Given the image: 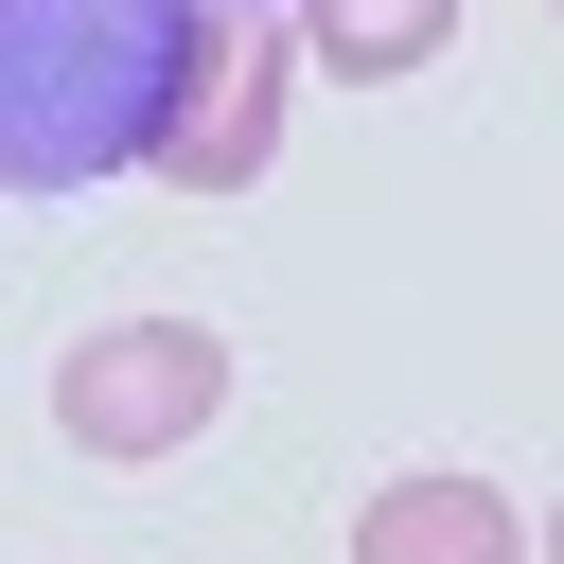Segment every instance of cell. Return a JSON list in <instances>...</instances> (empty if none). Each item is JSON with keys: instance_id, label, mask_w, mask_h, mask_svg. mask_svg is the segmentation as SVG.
Segmentation results:
<instances>
[{"instance_id": "obj_2", "label": "cell", "mask_w": 564, "mask_h": 564, "mask_svg": "<svg viewBox=\"0 0 564 564\" xmlns=\"http://www.w3.org/2000/svg\"><path fill=\"white\" fill-rule=\"evenodd\" d=\"M212 405H229V352L194 317H106L53 352V423L88 458H176V441H212Z\"/></svg>"}, {"instance_id": "obj_4", "label": "cell", "mask_w": 564, "mask_h": 564, "mask_svg": "<svg viewBox=\"0 0 564 564\" xmlns=\"http://www.w3.org/2000/svg\"><path fill=\"white\" fill-rule=\"evenodd\" d=\"M352 564H529V529L494 476H388L352 511Z\"/></svg>"}, {"instance_id": "obj_3", "label": "cell", "mask_w": 564, "mask_h": 564, "mask_svg": "<svg viewBox=\"0 0 564 564\" xmlns=\"http://www.w3.org/2000/svg\"><path fill=\"white\" fill-rule=\"evenodd\" d=\"M282 18L264 0H212V35H194V88H176V141H159V176L176 194H247L264 159H282Z\"/></svg>"}, {"instance_id": "obj_1", "label": "cell", "mask_w": 564, "mask_h": 564, "mask_svg": "<svg viewBox=\"0 0 564 564\" xmlns=\"http://www.w3.org/2000/svg\"><path fill=\"white\" fill-rule=\"evenodd\" d=\"M194 35H212V0H0V176L88 194V176L159 159Z\"/></svg>"}, {"instance_id": "obj_6", "label": "cell", "mask_w": 564, "mask_h": 564, "mask_svg": "<svg viewBox=\"0 0 564 564\" xmlns=\"http://www.w3.org/2000/svg\"><path fill=\"white\" fill-rule=\"evenodd\" d=\"M264 18H282V0H264Z\"/></svg>"}, {"instance_id": "obj_5", "label": "cell", "mask_w": 564, "mask_h": 564, "mask_svg": "<svg viewBox=\"0 0 564 564\" xmlns=\"http://www.w3.org/2000/svg\"><path fill=\"white\" fill-rule=\"evenodd\" d=\"M458 35V0H300V53L335 70V88H388V70H423Z\"/></svg>"}]
</instances>
